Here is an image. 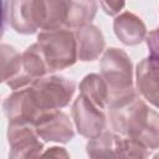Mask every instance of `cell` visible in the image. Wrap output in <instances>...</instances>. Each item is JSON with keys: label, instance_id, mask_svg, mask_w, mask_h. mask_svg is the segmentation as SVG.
<instances>
[{"label": "cell", "instance_id": "obj_13", "mask_svg": "<svg viewBox=\"0 0 159 159\" xmlns=\"http://www.w3.org/2000/svg\"><path fill=\"white\" fill-rule=\"evenodd\" d=\"M113 30L117 39L127 46L140 43L148 35L143 20L130 11H124L114 17Z\"/></svg>", "mask_w": 159, "mask_h": 159}, {"label": "cell", "instance_id": "obj_2", "mask_svg": "<svg viewBox=\"0 0 159 159\" xmlns=\"http://www.w3.org/2000/svg\"><path fill=\"white\" fill-rule=\"evenodd\" d=\"M99 66L101 76L108 87V109L123 108L138 98L133 86V65L125 51L117 47L107 48Z\"/></svg>", "mask_w": 159, "mask_h": 159}, {"label": "cell", "instance_id": "obj_16", "mask_svg": "<svg viewBox=\"0 0 159 159\" xmlns=\"http://www.w3.org/2000/svg\"><path fill=\"white\" fill-rule=\"evenodd\" d=\"M22 70L25 76L31 82L50 73V70L46 65L45 57L37 42L32 43L22 52Z\"/></svg>", "mask_w": 159, "mask_h": 159}, {"label": "cell", "instance_id": "obj_5", "mask_svg": "<svg viewBox=\"0 0 159 159\" xmlns=\"http://www.w3.org/2000/svg\"><path fill=\"white\" fill-rule=\"evenodd\" d=\"M9 20L11 27L24 35L42 30L46 19V1L16 0L9 2Z\"/></svg>", "mask_w": 159, "mask_h": 159}, {"label": "cell", "instance_id": "obj_19", "mask_svg": "<svg viewBox=\"0 0 159 159\" xmlns=\"http://www.w3.org/2000/svg\"><path fill=\"white\" fill-rule=\"evenodd\" d=\"M67 14H68V1L65 0L46 1V19L42 26V31L65 29Z\"/></svg>", "mask_w": 159, "mask_h": 159}, {"label": "cell", "instance_id": "obj_12", "mask_svg": "<svg viewBox=\"0 0 159 159\" xmlns=\"http://www.w3.org/2000/svg\"><path fill=\"white\" fill-rule=\"evenodd\" d=\"M73 32L77 42V57L80 61H94L104 51V37L97 26L91 24L77 29Z\"/></svg>", "mask_w": 159, "mask_h": 159}, {"label": "cell", "instance_id": "obj_7", "mask_svg": "<svg viewBox=\"0 0 159 159\" xmlns=\"http://www.w3.org/2000/svg\"><path fill=\"white\" fill-rule=\"evenodd\" d=\"M7 142L9 159H39L43 153V143L29 124H7Z\"/></svg>", "mask_w": 159, "mask_h": 159}, {"label": "cell", "instance_id": "obj_21", "mask_svg": "<svg viewBox=\"0 0 159 159\" xmlns=\"http://www.w3.org/2000/svg\"><path fill=\"white\" fill-rule=\"evenodd\" d=\"M39 159H70V154L63 147H50L45 149Z\"/></svg>", "mask_w": 159, "mask_h": 159}, {"label": "cell", "instance_id": "obj_8", "mask_svg": "<svg viewBox=\"0 0 159 159\" xmlns=\"http://www.w3.org/2000/svg\"><path fill=\"white\" fill-rule=\"evenodd\" d=\"M32 127L39 138L45 142L65 144L75 137V129L70 117L60 109L41 112Z\"/></svg>", "mask_w": 159, "mask_h": 159}, {"label": "cell", "instance_id": "obj_17", "mask_svg": "<svg viewBox=\"0 0 159 159\" xmlns=\"http://www.w3.org/2000/svg\"><path fill=\"white\" fill-rule=\"evenodd\" d=\"M150 150L140 142L116 133L114 159H149Z\"/></svg>", "mask_w": 159, "mask_h": 159}, {"label": "cell", "instance_id": "obj_3", "mask_svg": "<svg viewBox=\"0 0 159 159\" xmlns=\"http://www.w3.org/2000/svg\"><path fill=\"white\" fill-rule=\"evenodd\" d=\"M37 45L50 72L65 70L78 60L75 32L68 29L41 31L37 35Z\"/></svg>", "mask_w": 159, "mask_h": 159}, {"label": "cell", "instance_id": "obj_6", "mask_svg": "<svg viewBox=\"0 0 159 159\" xmlns=\"http://www.w3.org/2000/svg\"><path fill=\"white\" fill-rule=\"evenodd\" d=\"M71 114L77 132L88 139L101 135L107 127V116L104 111L91 103L82 94H78L72 103Z\"/></svg>", "mask_w": 159, "mask_h": 159}, {"label": "cell", "instance_id": "obj_1", "mask_svg": "<svg viewBox=\"0 0 159 159\" xmlns=\"http://www.w3.org/2000/svg\"><path fill=\"white\" fill-rule=\"evenodd\" d=\"M108 118L114 133L135 139L149 150L159 148V113L139 97L123 108L109 109Z\"/></svg>", "mask_w": 159, "mask_h": 159}, {"label": "cell", "instance_id": "obj_14", "mask_svg": "<svg viewBox=\"0 0 159 159\" xmlns=\"http://www.w3.org/2000/svg\"><path fill=\"white\" fill-rule=\"evenodd\" d=\"M80 94L102 111L108 108V87L98 73H89L83 77L80 83Z\"/></svg>", "mask_w": 159, "mask_h": 159}, {"label": "cell", "instance_id": "obj_4", "mask_svg": "<svg viewBox=\"0 0 159 159\" xmlns=\"http://www.w3.org/2000/svg\"><path fill=\"white\" fill-rule=\"evenodd\" d=\"M27 89L40 112L56 111L70 103L76 91V83L67 77L50 75L35 80Z\"/></svg>", "mask_w": 159, "mask_h": 159}, {"label": "cell", "instance_id": "obj_18", "mask_svg": "<svg viewBox=\"0 0 159 159\" xmlns=\"http://www.w3.org/2000/svg\"><path fill=\"white\" fill-rule=\"evenodd\" d=\"M114 137L113 130H104L101 135L89 139L86 144V152L89 159H114Z\"/></svg>", "mask_w": 159, "mask_h": 159}, {"label": "cell", "instance_id": "obj_9", "mask_svg": "<svg viewBox=\"0 0 159 159\" xmlns=\"http://www.w3.org/2000/svg\"><path fill=\"white\" fill-rule=\"evenodd\" d=\"M4 114L9 124H29L34 125L41 112L34 104L29 89L22 88L14 91L2 102Z\"/></svg>", "mask_w": 159, "mask_h": 159}, {"label": "cell", "instance_id": "obj_22", "mask_svg": "<svg viewBox=\"0 0 159 159\" xmlns=\"http://www.w3.org/2000/svg\"><path fill=\"white\" fill-rule=\"evenodd\" d=\"M124 2H112V1H101L99 2V6H102V9L104 10L106 14L111 15V16H118L119 15V11L124 7Z\"/></svg>", "mask_w": 159, "mask_h": 159}, {"label": "cell", "instance_id": "obj_11", "mask_svg": "<svg viewBox=\"0 0 159 159\" xmlns=\"http://www.w3.org/2000/svg\"><path fill=\"white\" fill-rule=\"evenodd\" d=\"M1 81L12 91L26 88L32 83L24 73L22 53L6 43L1 45Z\"/></svg>", "mask_w": 159, "mask_h": 159}, {"label": "cell", "instance_id": "obj_10", "mask_svg": "<svg viewBox=\"0 0 159 159\" xmlns=\"http://www.w3.org/2000/svg\"><path fill=\"white\" fill-rule=\"evenodd\" d=\"M135 86L138 93L159 109V61L147 57L137 65Z\"/></svg>", "mask_w": 159, "mask_h": 159}, {"label": "cell", "instance_id": "obj_15", "mask_svg": "<svg viewBox=\"0 0 159 159\" xmlns=\"http://www.w3.org/2000/svg\"><path fill=\"white\" fill-rule=\"evenodd\" d=\"M98 9V2L93 0L86 1H68V14L65 24V29L77 30L80 27L91 25Z\"/></svg>", "mask_w": 159, "mask_h": 159}, {"label": "cell", "instance_id": "obj_23", "mask_svg": "<svg viewBox=\"0 0 159 159\" xmlns=\"http://www.w3.org/2000/svg\"><path fill=\"white\" fill-rule=\"evenodd\" d=\"M153 159H159V153H157V154L153 157Z\"/></svg>", "mask_w": 159, "mask_h": 159}, {"label": "cell", "instance_id": "obj_20", "mask_svg": "<svg viewBox=\"0 0 159 159\" xmlns=\"http://www.w3.org/2000/svg\"><path fill=\"white\" fill-rule=\"evenodd\" d=\"M147 47L149 50V58L159 61V27L152 30L145 37Z\"/></svg>", "mask_w": 159, "mask_h": 159}]
</instances>
